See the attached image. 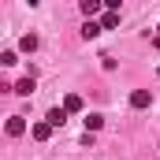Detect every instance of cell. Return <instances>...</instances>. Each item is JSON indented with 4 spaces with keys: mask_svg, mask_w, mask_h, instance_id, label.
<instances>
[{
    "mask_svg": "<svg viewBox=\"0 0 160 160\" xmlns=\"http://www.w3.org/2000/svg\"><path fill=\"white\" fill-rule=\"evenodd\" d=\"M15 93H22V97H30V93H34V78H22L19 86H15Z\"/></svg>",
    "mask_w": 160,
    "mask_h": 160,
    "instance_id": "obj_10",
    "label": "cell"
},
{
    "mask_svg": "<svg viewBox=\"0 0 160 160\" xmlns=\"http://www.w3.org/2000/svg\"><path fill=\"white\" fill-rule=\"evenodd\" d=\"M130 104H134V108H149V104H153V93H149V89H134V93H130Z\"/></svg>",
    "mask_w": 160,
    "mask_h": 160,
    "instance_id": "obj_1",
    "label": "cell"
},
{
    "mask_svg": "<svg viewBox=\"0 0 160 160\" xmlns=\"http://www.w3.org/2000/svg\"><path fill=\"white\" fill-rule=\"evenodd\" d=\"M82 15H86V19H93V15H104V8H101L97 0H82Z\"/></svg>",
    "mask_w": 160,
    "mask_h": 160,
    "instance_id": "obj_5",
    "label": "cell"
},
{
    "mask_svg": "<svg viewBox=\"0 0 160 160\" xmlns=\"http://www.w3.org/2000/svg\"><path fill=\"white\" fill-rule=\"evenodd\" d=\"M119 26V11H104L101 15V30H116Z\"/></svg>",
    "mask_w": 160,
    "mask_h": 160,
    "instance_id": "obj_6",
    "label": "cell"
},
{
    "mask_svg": "<svg viewBox=\"0 0 160 160\" xmlns=\"http://www.w3.org/2000/svg\"><path fill=\"white\" fill-rule=\"evenodd\" d=\"M22 48L34 52V48H38V34H26V38H22Z\"/></svg>",
    "mask_w": 160,
    "mask_h": 160,
    "instance_id": "obj_11",
    "label": "cell"
},
{
    "mask_svg": "<svg viewBox=\"0 0 160 160\" xmlns=\"http://www.w3.org/2000/svg\"><path fill=\"white\" fill-rule=\"evenodd\" d=\"M101 127H104V116H97V112L86 116V134H93V130H101Z\"/></svg>",
    "mask_w": 160,
    "mask_h": 160,
    "instance_id": "obj_8",
    "label": "cell"
},
{
    "mask_svg": "<svg viewBox=\"0 0 160 160\" xmlns=\"http://www.w3.org/2000/svg\"><path fill=\"white\" fill-rule=\"evenodd\" d=\"M63 108H67V116H71V112H82V97L78 93H67V97H63Z\"/></svg>",
    "mask_w": 160,
    "mask_h": 160,
    "instance_id": "obj_7",
    "label": "cell"
},
{
    "mask_svg": "<svg viewBox=\"0 0 160 160\" xmlns=\"http://www.w3.org/2000/svg\"><path fill=\"white\" fill-rule=\"evenodd\" d=\"M45 123H48V127H63V123H67V108H48Z\"/></svg>",
    "mask_w": 160,
    "mask_h": 160,
    "instance_id": "obj_3",
    "label": "cell"
},
{
    "mask_svg": "<svg viewBox=\"0 0 160 160\" xmlns=\"http://www.w3.org/2000/svg\"><path fill=\"white\" fill-rule=\"evenodd\" d=\"M4 130H8L11 138H19V134H26V119H22V116H11V119H8V127H4Z\"/></svg>",
    "mask_w": 160,
    "mask_h": 160,
    "instance_id": "obj_2",
    "label": "cell"
},
{
    "mask_svg": "<svg viewBox=\"0 0 160 160\" xmlns=\"http://www.w3.org/2000/svg\"><path fill=\"white\" fill-rule=\"evenodd\" d=\"M30 134H34V142H48L52 127H48V123H34V127H30Z\"/></svg>",
    "mask_w": 160,
    "mask_h": 160,
    "instance_id": "obj_4",
    "label": "cell"
},
{
    "mask_svg": "<svg viewBox=\"0 0 160 160\" xmlns=\"http://www.w3.org/2000/svg\"><path fill=\"white\" fill-rule=\"evenodd\" d=\"M101 34V22H93V19H86V26H82V38L89 41V38H97Z\"/></svg>",
    "mask_w": 160,
    "mask_h": 160,
    "instance_id": "obj_9",
    "label": "cell"
}]
</instances>
